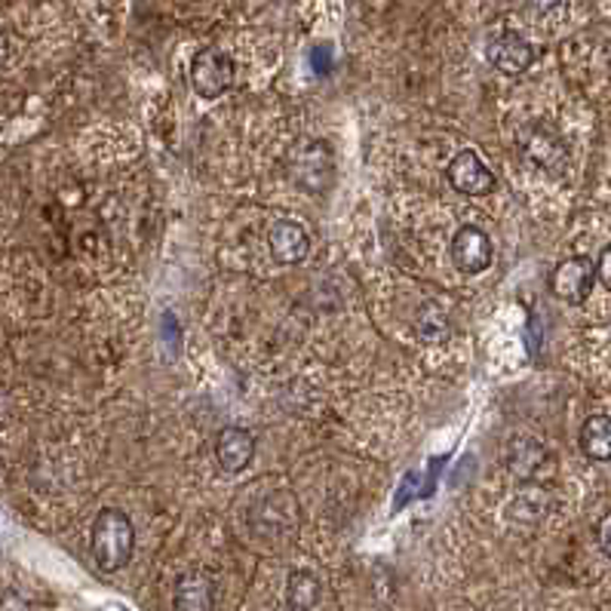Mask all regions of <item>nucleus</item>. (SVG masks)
<instances>
[{
  "instance_id": "obj_16",
  "label": "nucleus",
  "mask_w": 611,
  "mask_h": 611,
  "mask_svg": "<svg viewBox=\"0 0 611 611\" xmlns=\"http://www.w3.org/2000/svg\"><path fill=\"white\" fill-rule=\"evenodd\" d=\"M597 540H599V550L611 559V513L602 516V523H599L597 528Z\"/></svg>"
},
{
  "instance_id": "obj_5",
  "label": "nucleus",
  "mask_w": 611,
  "mask_h": 611,
  "mask_svg": "<svg viewBox=\"0 0 611 611\" xmlns=\"http://www.w3.org/2000/svg\"><path fill=\"white\" fill-rule=\"evenodd\" d=\"M449 185L455 187L458 194H468V197H485L495 191V175L485 167L476 151H458L446 170Z\"/></svg>"
},
{
  "instance_id": "obj_8",
  "label": "nucleus",
  "mask_w": 611,
  "mask_h": 611,
  "mask_svg": "<svg viewBox=\"0 0 611 611\" xmlns=\"http://www.w3.org/2000/svg\"><path fill=\"white\" fill-rule=\"evenodd\" d=\"M256 455V437L243 427H225L215 437V461L225 473H240Z\"/></svg>"
},
{
  "instance_id": "obj_9",
  "label": "nucleus",
  "mask_w": 611,
  "mask_h": 611,
  "mask_svg": "<svg viewBox=\"0 0 611 611\" xmlns=\"http://www.w3.org/2000/svg\"><path fill=\"white\" fill-rule=\"evenodd\" d=\"M270 256L277 258L280 265H301L308 253H311V237L308 231L301 228L299 222H277L268 234Z\"/></svg>"
},
{
  "instance_id": "obj_11",
  "label": "nucleus",
  "mask_w": 611,
  "mask_h": 611,
  "mask_svg": "<svg viewBox=\"0 0 611 611\" xmlns=\"http://www.w3.org/2000/svg\"><path fill=\"white\" fill-rule=\"evenodd\" d=\"M523 151L532 163H538L540 170L547 172H559L566 167V160H569V151H566V144L556 139L554 132H547V129H528L526 136H523Z\"/></svg>"
},
{
  "instance_id": "obj_10",
  "label": "nucleus",
  "mask_w": 611,
  "mask_h": 611,
  "mask_svg": "<svg viewBox=\"0 0 611 611\" xmlns=\"http://www.w3.org/2000/svg\"><path fill=\"white\" fill-rule=\"evenodd\" d=\"M215 583L206 571H185L175 581V611H213Z\"/></svg>"
},
{
  "instance_id": "obj_18",
  "label": "nucleus",
  "mask_w": 611,
  "mask_h": 611,
  "mask_svg": "<svg viewBox=\"0 0 611 611\" xmlns=\"http://www.w3.org/2000/svg\"><path fill=\"white\" fill-rule=\"evenodd\" d=\"M0 611H31V605L19 593H3L0 597Z\"/></svg>"
},
{
  "instance_id": "obj_20",
  "label": "nucleus",
  "mask_w": 611,
  "mask_h": 611,
  "mask_svg": "<svg viewBox=\"0 0 611 611\" xmlns=\"http://www.w3.org/2000/svg\"><path fill=\"white\" fill-rule=\"evenodd\" d=\"M7 58H10V34L0 25V68L7 65Z\"/></svg>"
},
{
  "instance_id": "obj_15",
  "label": "nucleus",
  "mask_w": 611,
  "mask_h": 611,
  "mask_svg": "<svg viewBox=\"0 0 611 611\" xmlns=\"http://www.w3.org/2000/svg\"><path fill=\"white\" fill-rule=\"evenodd\" d=\"M418 335L430 344L442 342V339H449V320L437 308H425L418 317Z\"/></svg>"
},
{
  "instance_id": "obj_7",
  "label": "nucleus",
  "mask_w": 611,
  "mask_h": 611,
  "mask_svg": "<svg viewBox=\"0 0 611 611\" xmlns=\"http://www.w3.org/2000/svg\"><path fill=\"white\" fill-rule=\"evenodd\" d=\"M489 62L495 65L497 72L516 77V74L532 68L535 50H532V43H528L526 37H519L516 31H504V34H497L495 41L489 43Z\"/></svg>"
},
{
  "instance_id": "obj_13",
  "label": "nucleus",
  "mask_w": 611,
  "mask_h": 611,
  "mask_svg": "<svg viewBox=\"0 0 611 611\" xmlns=\"http://www.w3.org/2000/svg\"><path fill=\"white\" fill-rule=\"evenodd\" d=\"M581 449L583 455L593 461H611V418L593 415L581 427Z\"/></svg>"
},
{
  "instance_id": "obj_1",
  "label": "nucleus",
  "mask_w": 611,
  "mask_h": 611,
  "mask_svg": "<svg viewBox=\"0 0 611 611\" xmlns=\"http://www.w3.org/2000/svg\"><path fill=\"white\" fill-rule=\"evenodd\" d=\"M136 547V528L127 513L117 507H105L93 523V559L105 575L127 569Z\"/></svg>"
},
{
  "instance_id": "obj_17",
  "label": "nucleus",
  "mask_w": 611,
  "mask_h": 611,
  "mask_svg": "<svg viewBox=\"0 0 611 611\" xmlns=\"http://www.w3.org/2000/svg\"><path fill=\"white\" fill-rule=\"evenodd\" d=\"M597 280H602V286L611 289V243L602 249V256L597 261Z\"/></svg>"
},
{
  "instance_id": "obj_2",
  "label": "nucleus",
  "mask_w": 611,
  "mask_h": 611,
  "mask_svg": "<svg viewBox=\"0 0 611 611\" xmlns=\"http://www.w3.org/2000/svg\"><path fill=\"white\" fill-rule=\"evenodd\" d=\"M234 84V58L222 50H203L191 62V86L200 99H218Z\"/></svg>"
},
{
  "instance_id": "obj_19",
  "label": "nucleus",
  "mask_w": 611,
  "mask_h": 611,
  "mask_svg": "<svg viewBox=\"0 0 611 611\" xmlns=\"http://www.w3.org/2000/svg\"><path fill=\"white\" fill-rule=\"evenodd\" d=\"M526 3L535 10V13H550V10H556L562 0H526Z\"/></svg>"
},
{
  "instance_id": "obj_4",
  "label": "nucleus",
  "mask_w": 611,
  "mask_h": 611,
  "mask_svg": "<svg viewBox=\"0 0 611 611\" xmlns=\"http://www.w3.org/2000/svg\"><path fill=\"white\" fill-rule=\"evenodd\" d=\"M597 283V268L590 258H566L559 261L550 274V289H554L556 299L569 301V304H581L590 299Z\"/></svg>"
},
{
  "instance_id": "obj_12",
  "label": "nucleus",
  "mask_w": 611,
  "mask_h": 611,
  "mask_svg": "<svg viewBox=\"0 0 611 611\" xmlns=\"http://www.w3.org/2000/svg\"><path fill=\"white\" fill-rule=\"evenodd\" d=\"M323 597V583L308 569H296L286 581V605L289 611H311Z\"/></svg>"
},
{
  "instance_id": "obj_6",
  "label": "nucleus",
  "mask_w": 611,
  "mask_h": 611,
  "mask_svg": "<svg viewBox=\"0 0 611 611\" xmlns=\"http://www.w3.org/2000/svg\"><path fill=\"white\" fill-rule=\"evenodd\" d=\"M452 261L461 274H483L492 265V240L485 237V231L464 225L452 240Z\"/></svg>"
},
{
  "instance_id": "obj_3",
  "label": "nucleus",
  "mask_w": 611,
  "mask_h": 611,
  "mask_svg": "<svg viewBox=\"0 0 611 611\" xmlns=\"http://www.w3.org/2000/svg\"><path fill=\"white\" fill-rule=\"evenodd\" d=\"M507 470H511L516 480L523 483H538L544 480L547 470H554V455L550 449L535 437H513L507 442V452H504Z\"/></svg>"
},
{
  "instance_id": "obj_14",
  "label": "nucleus",
  "mask_w": 611,
  "mask_h": 611,
  "mask_svg": "<svg viewBox=\"0 0 611 611\" xmlns=\"http://www.w3.org/2000/svg\"><path fill=\"white\" fill-rule=\"evenodd\" d=\"M547 511H550V495L540 489V485H528V489H523L519 495L513 497L511 504V519H523V523H538V519H544L547 516Z\"/></svg>"
}]
</instances>
